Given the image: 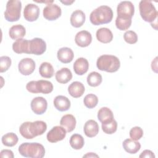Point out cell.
Wrapping results in <instances>:
<instances>
[{
  "label": "cell",
  "mask_w": 158,
  "mask_h": 158,
  "mask_svg": "<svg viewBox=\"0 0 158 158\" xmlns=\"http://www.w3.org/2000/svg\"><path fill=\"white\" fill-rule=\"evenodd\" d=\"M157 57H156L155 59H154V60H152V64H151V66H152V67H152V70H154L155 72H157Z\"/></svg>",
  "instance_id": "obj_41"
},
{
  "label": "cell",
  "mask_w": 158,
  "mask_h": 158,
  "mask_svg": "<svg viewBox=\"0 0 158 158\" xmlns=\"http://www.w3.org/2000/svg\"><path fill=\"white\" fill-rule=\"evenodd\" d=\"M113 18L112 9L107 6H101L91 12L89 15L91 23L94 25H100L110 23Z\"/></svg>",
  "instance_id": "obj_2"
},
{
  "label": "cell",
  "mask_w": 158,
  "mask_h": 158,
  "mask_svg": "<svg viewBox=\"0 0 158 158\" xmlns=\"http://www.w3.org/2000/svg\"><path fill=\"white\" fill-rule=\"evenodd\" d=\"M22 2L18 0L8 1L4 12L5 19L8 22L18 21L20 17Z\"/></svg>",
  "instance_id": "obj_6"
},
{
  "label": "cell",
  "mask_w": 158,
  "mask_h": 158,
  "mask_svg": "<svg viewBox=\"0 0 158 158\" xmlns=\"http://www.w3.org/2000/svg\"><path fill=\"white\" fill-rule=\"evenodd\" d=\"M139 157H149V158H154L155 157V155L153 153V152H152L150 150H144L143 151L141 154L139 155Z\"/></svg>",
  "instance_id": "obj_40"
},
{
  "label": "cell",
  "mask_w": 158,
  "mask_h": 158,
  "mask_svg": "<svg viewBox=\"0 0 158 158\" xmlns=\"http://www.w3.org/2000/svg\"><path fill=\"white\" fill-rule=\"evenodd\" d=\"M46 50V42L41 38H35L28 41V54L41 55Z\"/></svg>",
  "instance_id": "obj_9"
},
{
  "label": "cell",
  "mask_w": 158,
  "mask_h": 158,
  "mask_svg": "<svg viewBox=\"0 0 158 158\" xmlns=\"http://www.w3.org/2000/svg\"><path fill=\"white\" fill-rule=\"evenodd\" d=\"M73 67L76 74L78 75H83L87 72L89 69V63L85 58L80 57L75 60Z\"/></svg>",
  "instance_id": "obj_18"
},
{
  "label": "cell",
  "mask_w": 158,
  "mask_h": 158,
  "mask_svg": "<svg viewBox=\"0 0 158 158\" xmlns=\"http://www.w3.org/2000/svg\"><path fill=\"white\" fill-rule=\"evenodd\" d=\"M85 14L81 10H76L70 16V23L75 28L81 27L85 21Z\"/></svg>",
  "instance_id": "obj_21"
},
{
  "label": "cell",
  "mask_w": 158,
  "mask_h": 158,
  "mask_svg": "<svg viewBox=\"0 0 158 158\" xmlns=\"http://www.w3.org/2000/svg\"><path fill=\"white\" fill-rule=\"evenodd\" d=\"M31 109L37 115L44 114L48 107L47 101L43 97H36L31 102Z\"/></svg>",
  "instance_id": "obj_13"
},
{
  "label": "cell",
  "mask_w": 158,
  "mask_h": 158,
  "mask_svg": "<svg viewBox=\"0 0 158 158\" xmlns=\"http://www.w3.org/2000/svg\"><path fill=\"white\" fill-rule=\"evenodd\" d=\"M117 123L114 119L112 121L102 123V131L106 134H113L117 131Z\"/></svg>",
  "instance_id": "obj_35"
},
{
  "label": "cell",
  "mask_w": 158,
  "mask_h": 158,
  "mask_svg": "<svg viewBox=\"0 0 158 158\" xmlns=\"http://www.w3.org/2000/svg\"><path fill=\"white\" fill-rule=\"evenodd\" d=\"M11 65V59L8 56H1L0 57V72L7 71Z\"/></svg>",
  "instance_id": "obj_37"
},
{
  "label": "cell",
  "mask_w": 158,
  "mask_h": 158,
  "mask_svg": "<svg viewBox=\"0 0 158 158\" xmlns=\"http://www.w3.org/2000/svg\"><path fill=\"white\" fill-rule=\"evenodd\" d=\"M139 9L141 17L145 22L151 23L156 19L157 11L151 1H141L139 4Z\"/></svg>",
  "instance_id": "obj_5"
},
{
  "label": "cell",
  "mask_w": 158,
  "mask_h": 158,
  "mask_svg": "<svg viewBox=\"0 0 158 158\" xmlns=\"http://www.w3.org/2000/svg\"><path fill=\"white\" fill-rule=\"evenodd\" d=\"M98 118L102 123H107L114 120V114L110 109L103 107L98 112Z\"/></svg>",
  "instance_id": "obj_28"
},
{
  "label": "cell",
  "mask_w": 158,
  "mask_h": 158,
  "mask_svg": "<svg viewBox=\"0 0 158 158\" xmlns=\"http://www.w3.org/2000/svg\"><path fill=\"white\" fill-rule=\"evenodd\" d=\"M83 157H98L99 156L97 154H94L93 152H89V153L84 155Z\"/></svg>",
  "instance_id": "obj_42"
},
{
  "label": "cell",
  "mask_w": 158,
  "mask_h": 158,
  "mask_svg": "<svg viewBox=\"0 0 158 158\" xmlns=\"http://www.w3.org/2000/svg\"><path fill=\"white\" fill-rule=\"evenodd\" d=\"M122 146L125 151L131 154H136L141 148L140 143L132 139H126L124 140Z\"/></svg>",
  "instance_id": "obj_25"
},
{
  "label": "cell",
  "mask_w": 158,
  "mask_h": 158,
  "mask_svg": "<svg viewBox=\"0 0 158 158\" xmlns=\"http://www.w3.org/2000/svg\"><path fill=\"white\" fill-rule=\"evenodd\" d=\"M43 17L48 20L53 21L57 19L62 14L61 9L56 4H48L43 9Z\"/></svg>",
  "instance_id": "obj_10"
},
{
  "label": "cell",
  "mask_w": 158,
  "mask_h": 158,
  "mask_svg": "<svg viewBox=\"0 0 158 158\" xmlns=\"http://www.w3.org/2000/svg\"><path fill=\"white\" fill-rule=\"evenodd\" d=\"M55 77L57 81L59 83L65 84L72 78V73L68 68L64 67L56 72Z\"/></svg>",
  "instance_id": "obj_24"
},
{
  "label": "cell",
  "mask_w": 158,
  "mask_h": 158,
  "mask_svg": "<svg viewBox=\"0 0 158 158\" xmlns=\"http://www.w3.org/2000/svg\"><path fill=\"white\" fill-rule=\"evenodd\" d=\"M28 41L25 39H19L12 44V49L17 54H28Z\"/></svg>",
  "instance_id": "obj_26"
},
{
  "label": "cell",
  "mask_w": 158,
  "mask_h": 158,
  "mask_svg": "<svg viewBox=\"0 0 158 158\" xmlns=\"http://www.w3.org/2000/svg\"><path fill=\"white\" fill-rule=\"evenodd\" d=\"M60 2H61L62 3H63V4H64L66 5V6H69V5H70L71 4H72V3L74 2V1H68V0H66V1H61Z\"/></svg>",
  "instance_id": "obj_43"
},
{
  "label": "cell",
  "mask_w": 158,
  "mask_h": 158,
  "mask_svg": "<svg viewBox=\"0 0 158 158\" xmlns=\"http://www.w3.org/2000/svg\"><path fill=\"white\" fill-rule=\"evenodd\" d=\"M83 102L87 108L93 109L97 106L98 102V98L97 96L94 94H88L85 97Z\"/></svg>",
  "instance_id": "obj_34"
},
{
  "label": "cell",
  "mask_w": 158,
  "mask_h": 158,
  "mask_svg": "<svg viewBox=\"0 0 158 158\" xmlns=\"http://www.w3.org/2000/svg\"><path fill=\"white\" fill-rule=\"evenodd\" d=\"M18 68L19 71L23 75H30L35 69V62L31 58H24L19 62Z\"/></svg>",
  "instance_id": "obj_12"
},
{
  "label": "cell",
  "mask_w": 158,
  "mask_h": 158,
  "mask_svg": "<svg viewBox=\"0 0 158 158\" xmlns=\"http://www.w3.org/2000/svg\"><path fill=\"white\" fill-rule=\"evenodd\" d=\"M143 136V131L141 127H133L130 131V138L135 141L139 140Z\"/></svg>",
  "instance_id": "obj_38"
},
{
  "label": "cell",
  "mask_w": 158,
  "mask_h": 158,
  "mask_svg": "<svg viewBox=\"0 0 158 158\" xmlns=\"http://www.w3.org/2000/svg\"><path fill=\"white\" fill-rule=\"evenodd\" d=\"M1 157H8V158H14V153L11 150L9 149H3L1 151L0 154Z\"/></svg>",
  "instance_id": "obj_39"
},
{
  "label": "cell",
  "mask_w": 158,
  "mask_h": 158,
  "mask_svg": "<svg viewBox=\"0 0 158 158\" xmlns=\"http://www.w3.org/2000/svg\"><path fill=\"white\" fill-rule=\"evenodd\" d=\"M53 103L56 109L60 112L66 111L70 107V100L64 96H57L54 98Z\"/></svg>",
  "instance_id": "obj_19"
},
{
  "label": "cell",
  "mask_w": 158,
  "mask_h": 158,
  "mask_svg": "<svg viewBox=\"0 0 158 158\" xmlns=\"http://www.w3.org/2000/svg\"><path fill=\"white\" fill-rule=\"evenodd\" d=\"M97 40L102 43H109L113 39V34L112 31L107 28H101L96 31Z\"/></svg>",
  "instance_id": "obj_23"
},
{
  "label": "cell",
  "mask_w": 158,
  "mask_h": 158,
  "mask_svg": "<svg viewBox=\"0 0 158 158\" xmlns=\"http://www.w3.org/2000/svg\"><path fill=\"white\" fill-rule=\"evenodd\" d=\"M19 152L25 157L42 158L44 156L45 149L38 143H23L19 146Z\"/></svg>",
  "instance_id": "obj_3"
},
{
  "label": "cell",
  "mask_w": 158,
  "mask_h": 158,
  "mask_svg": "<svg viewBox=\"0 0 158 158\" xmlns=\"http://www.w3.org/2000/svg\"><path fill=\"white\" fill-rule=\"evenodd\" d=\"M26 89L31 93L49 94L53 90L52 83L48 80H40L29 81L26 85Z\"/></svg>",
  "instance_id": "obj_7"
},
{
  "label": "cell",
  "mask_w": 158,
  "mask_h": 158,
  "mask_svg": "<svg viewBox=\"0 0 158 158\" xmlns=\"http://www.w3.org/2000/svg\"><path fill=\"white\" fill-rule=\"evenodd\" d=\"M75 43L80 47L85 48L88 46L92 41V36L91 33L86 30H82L78 32L75 37Z\"/></svg>",
  "instance_id": "obj_15"
},
{
  "label": "cell",
  "mask_w": 158,
  "mask_h": 158,
  "mask_svg": "<svg viewBox=\"0 0 158 158\" xmlns=\"http://www.w3.org/2000/svg\"><path fill=\"white\" fill-rule=\"evenodd\" d=\"M66 131L64 127L55 126L47 133V139L50 143H56L62 141L66 136Z\"/></svg>",
  "instance_id": "obj_11"
},
{
  "label": "cell",
  "mask_w": 158,
  "mask_h": 158,
  "mask_svg": "<svg viewBox=\"0 0 158 158\" xmlns=\"http://www.w3.org/2000/svg\"><path fill=\"white\" fill-rule=\"evenodd\" d=\"M60 124L67 132H71L75 128L76 119L73 115L66 114L61 118Z\"/></svg>",
  "instance_id": "obj_22"
},
{
  "label": "cell",
  "mask_w": 158,
  "mask_h": 158,
  "mask_svg": "<svg viewBox=\"0 0 158 158\" xmlns=\"http://www.w3.org/2000/svg\"><path fill=\"white\" fill-rule=\"evenodd\" d=\"M102 80V76L100 73L96 72H91L87 77V83L92 87L99 86Z\"/></svg>",
  "instance_id": "obj_32"
},
{
  "label": "cell",
  "mask_w": 158,
  "mask_h": 158,
  "mask_svg": "<svg viewBox=\"0 0 158 158\" xmlns=\"http://www.w3.org/2000/svg\"><path fill=\"white\" fill-rule=\"evenodd\" d=\"M71 147L76 150L80 149L85 144L83 137L79 134H73L71 136L69 141Z\"/></svg>",
  "instance_id": "obj_30"
},
{
  "label": "cell",
  "mask_w": 158,
  "mask_h": 158,
  "mask_svg": "<svg viewBox=\"0 0 158 158\" xmlns=\"http://www.w3.org/2000/svg\"><path fill=\"white\" fill-rule=\"evenodd\" d=\"M1 140L2 144L4 146L8 147H12L17 143L19 138L15 133H7L2 136Z\"/></svg>",
  "instance_id": "obj_31"
},
{
  "label": "cell",
  "mask_w": 158,
  "mask_h": 158,
  "mask_svg": "<svg viewBox=\"0 0 158 158\" xmlns=\"http://www.w3.org/2000/svg\"><path fill=\"white\" fill-rule=\"evenodd\" d=\"M47 130L46 123L41 120L25 122L19 128L20 135L25 138L30 139L43 135Z\"/></svg>",
  "instance_id": "obj_1"
},
{
  "label": "cell",
  "mask_w": 158,
  "mask_h": 158,
  "mask_svg": "<svg viewBox=\"0 0 158 158\" xmlns=\"http://www.w3.org/2000/svg\"><path fill=\"white\" fill-rule=\"evenodd\" d=\"M39 72L42 77L49 78L54 75V70L52 65L50 63L44 62L40 66Z\"/></svg>",
  "instance_id": "obj_29"
},
{
  "label": "cell",
  "mask_w": 158,
  "mask_h": 158,
  "mask_svg": "<svg viewBox=\"0 0 158 158\" xmlns=\"http://www.w3.org/2000/svg\"><path fill=\"white\" fill-rule=\"evenodd\" d=\"M123 38L128 44H135L138 41V36L136 33L132 30L126 31L123 35Z\"/></svg>",
  "instance_id": "obj_36"
},
{
  "label": "cell",
  "mask_w": 158,
  "mask_h": 158,
  "mask_svg": "<svg viewBox=\"0 0 158 158\" xmlns=\"http://www.w3.org/2000/svg\"><path fill=\"white\" fill-rule=\"evenodd\" d=\"M40 15V9L38 6L34 4H28L23 10V17L28 22L36 20Z\"/></svg>",
  "instance_id": "obj_14"
},
{
  "label": "cell",
  "mask_w": 158,
  "mask_h": 158,
  "mask_svg": "<svg viewBox=\"0 0 158 158\" xmlns=\"http://www.w3.org/2000/svg\"><path fill=\"white\" fill-rule=\"evenodd\" d=\"M96 66L101 71L113 73L119 69L120 62L117 57L112 55L104 54L98 58Z\"/></svg>",
  "instance_id": "obj_4"
},
{
  "label": "cell",
  "mask_w": 158,
  "mask_h": 158,
  "mask_svg": "<svg viewBox=\"0 0 158 158\" xmlns=\"http://www.w3.org/2000/svg\"><path fill=\"white\" fill-rule=\"evenodd\" d=\"M117 12L118 17L131 19L135 13V7L131 1H122L117 6Z\"/></svg>",
  "instance_id": "obj_8"
},
{
  "label": "cell",
  "mask_w": 158,
  "mask_h": 158,
  "mask_svg": "<svg viewBox=\"0 0 158 158\" xmlns=\"http://www.w3.org/2000/svg\"><path fill=\"white\" fill-rule=\"evenodd\" d=\"M83 130L86 136L94 137L99 133L98 123L94 120H89L85 123Z\"/></svg>",
  "instance_id": "obj_20"
},
{
  "label": "cell",
  "mask_w": 158,
  "mask_h": 158,
  "mask_svg": "<svg viewBox=\"0 0 158 158\" xmlns=\"http://www.w3.org/2000/svg\"><path fill=\"white\" fill-rule=\"evenodd\" d=\"M58 60L64 64L70 63L72 61L74 54L73 51L67 47H64L59 49L57 53Z\"/></svg>",
  "instance_id": "obj_16"
},
{
  "label": "cell",
  "mask_w": 158,
  "mask_h": 158,
  "mask_svg": "<svg viewBox=\"0 0 158 158\" xmlns=\"http://www.w3.org/2000/svg\"><path fill=\"white\" fill-rule=\"evenodd\" d=\"M131 22V19H124L117 17L115 20V25L116 27L121 31L127 30L130 27Z\"/></svg>",
  "instance_id": "obj_33"
},
{
  "label": "cell",
  "mask_w": 158,
  "mask_h": 158,
  "mask_svg": "<svg viewBox=\"0 0 158 158\" xmlns=\"http://www.w3.org/2000/svg\"><path fill=\"white\" fill-rule=\"evenodd\" d=\"M26 33L25 27L22 25H15L10 27L9 31V35L12 40L22 39Z\"/></svg>",
  "instance_id": "obj_27"
},
{
  "label": "cell",
  "mask_w": 158,
  "mask_h": 158,
  "mask_svg": "<svg viewBox=\"0 0 158 158\" xmlns=\"http://www.w3.org/2000/svg\"><path fill=\"white\" fill-rule=\"evenodd\" d=\"M85 91L83 84L80 81H73L68 87V92L71 96L75 98L81 97Z\"/></svg>",
  "instance_id": "obj_17"
}]
</instances>
